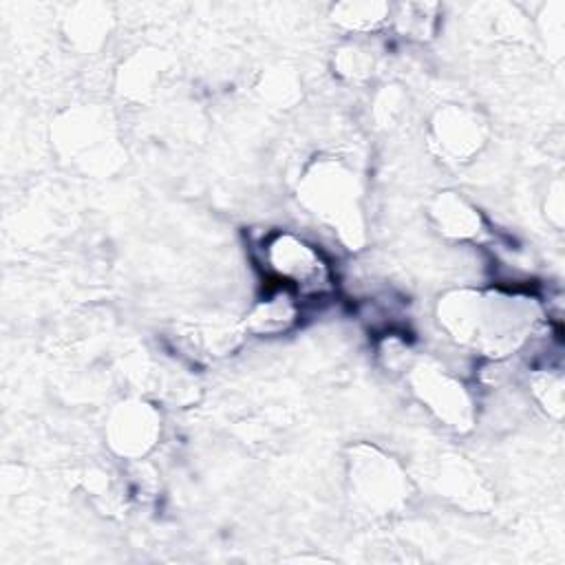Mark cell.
<instances>
[{
	"mask_svg": "<svg viewBox=\"0 0 565 565\" xmlns=\"http://www.w3.org/2000/svg\"><path fill=\"white\" fill-rule=\"evenodd\" d=\"M536 316L532 298L503 289L461 287L437 302V320L446 335L490 360L516 353L532 338Z\"/></svg>",
	"mask_w": 565,
	"mask_h": 565,
	"instance_id": "obj_1",
	"label": "cell"
},
{
	"mask_svg": "<svg viewBox=\"0 0 565 565\" xmlns=\"http://www.w3.org/2000/svg\"><path fill=\"white\" fill-rule=\"evenodd\" d=\"M260 267L276 287L298 300H313L335 289V271L320 245L291 232H269L258 245Z\"/></svg>",
	"mask_w": 565,
	"mask_h": 565,
	"instance_id": "obj_2",
	"label": "cell"
},
{
	"mask_svg": "<svg viewBox=\"0 0 565 565\" xmlns=\"http://www.w3.org/2000/svg\"><path fill=\"white\" fill-rule=\"evenodd\" d=\"M298 192L305 207L342 241L355 245L362 238L360 181L342 161H316L305 172Z\"/></svg>",
	"mask_w": 565,
	"mask_h": 565,
	"instance_id": "obj_3",
	"label": "cell"
},
{
	"mask_svg": "<svg viewBox=\"0 0 565 565\" xmlns=\"http://www.w3.org/2000/svg\"><path fill=\"white\" fill-rule=\"evenodd\" d=\"M349 486L355 503L375 516L397 512L411 494V481L402 466L373 446H358L351 452Z\"/></svg>",
	"mask_w": 565,
	"mask_h": 565,
	"instance_id": "obj_4",
	"label": "cell"
},
{
	"mask_svg": "<svg viewBox=\"0 0 565 565\" xmlns=\"http://www.w3.org/2000/svg\"><path fill=\"white\" fill-rule=\"evenodd\" d=\"M408 384L415 397L448 428L466 430L475 422V402L466 384L435 360L408 364Z\"/></svg>",
	"mask_w": 565,
	"mask_h": 565,
	"instance_id": "obj_5",
	"label": "cell"
},
{
	"mask_svg": "<svg viewBox=\"0 0 565 565\" xmlns=\"http://www.w3.org/2000/svg\"><path fill=\"white\" fill-rule=\"evenodd\" d=\"M486 139V124L483 119L463 106H444L437 110L433 119V141L439 148L441 154H446L452 161H466L479 148Z\"/></svg>",
	"mask_w": 565,
	"mask_h": 565,
	"instance_id": "obj_6",
	"label": "cell"
},
{
	"mask_svg": "<svg viewBox=\"0 0 565 565\" xmlns=\"http://www.w3.org/2000/svg\"><path fill=\"white\" fill-rule=\"evenodd\" d=\"M159 435V415L143 402L119 404L108 419V441L117 455H146Z\"/></svg>",
	"mask_w": 565,
	"mask_h": 565,
	"instance_id": "obj_7",
	"label": "cell"
},
{
	"mask_svg": "<svg viewBox=\"0 0 565 565\" xmlns=\"http://www.w3.org/2000/svg\"><path fill=\"white\" fill-rule=\"evenodd\" d=\"M435 227L450 241H475L483 234V218L477 207L455 192H444L430 207Z\"/></svg>",
	"mask_w": 565,
	"mask_h": 565,
	"instance_id": "obj_8",
	"label": "cell"
},
{
	"mask_svg": "<svg viewBox=\"0 0 565 565\" xmlns=\"http://www.w3.org/2000/svg\"><path fill=\"white\" fill-rule=\"evenodd\" d=\"M298 313V298L276 287L249 309L245 327L258 335H280L296 324Z\"/></svg>",
	"mask_w": 565,
	"mask_h": 565,
	"instance_id": "obj_9",
	"label": "cell"
},
{
	"mask_svg": "<svg viewBox=\"0 0 565 565\" xmlns=\"http://www.w3.org/2000/svg\"><path fill=\"white\" fill-rule=\"evenodd\" d=\"M335 20L351 31H373L388 20L391 7L382 2H347L335 9Z\"/></svg>",
	"mask_w": 565,
	"mask_h": 565,
	"instance_id": "obj_10",
	"label": "cell"
},
{
	"mask_svg": "<svg viewBox=\"0 0 565 565\" xmlns=\"http://www.w3.org/2000/svg\"><path fill=\"white\" fill-rule=\"evenodd\" d=\"M402 15H395L393 20L399 24V29L404 33H408L411 38H428L433 26H435V15L430 11H435V7L428 4H406L402 7Z\"/></svg>",
	"mask_w": 565,
	"mask_h": 565,
	"instance_id": "obj_11",
	"label": "cell"
}]
</instances>
